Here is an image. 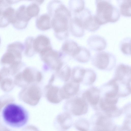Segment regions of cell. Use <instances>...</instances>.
<instances>
[{
	"instance_id": "1",
	"label": "cell",
	"mask_w": 131,
	"mask_h": 131,
	"mask_svg": "<svg viewBox=\"0 0 131 131\" xmlns=\"http://www.w3.org/2000/svg\"><path fill=\"white\" fill-rule=\"evenodd\" d=\"M4 122L10 127L19 128L24 126L27 122L28 113L21 106L11 103L6 105L2 111Z\"/></svg>"
},
{
	"instance_id": "2",
	"label": "cell",
	"mask_w": 131,
	"mask_h": 131,
	"mask_svg": "<svg viewBox=\"0 0 131 131\" xmlns=\"http://www.w3.org/2000/svg\"><path fill=\"white\" fill-rule=\"evenodd\" d=\"M111 0H95L96 20L100 26L108 23H114L119 19V9L113 5Z\"/></svg>"
},
{
	"instance_id": "3",
	"label": "cell",
	"mask_w": 131,
	"mask_h": 131,
	"mask_svg": "<svg viewBox=\"0 0 131 131\" xmlns=\"http://www.w3.org/2000/svg\"><path fill=\"white\" fill-rule=\"evenodd\" d=\"M24 49V45L19 41L8 45L5 53L1 59L0 62L3 67L8 68L19 65L23 62L22 53Z\"/></svg>"
},
{
	"instance_id": "4",
	"label": "cell",
	"mask_w": 131,
	"mask_h": 131,
	"mask_svg": "<svg viewBox=\"0 0 131 131\" xmlns=\"http://www.w3.org/2000/svg\"><path fill=\"white\" fill-rule=\"evenodd\" d=\"M39 54L41 59L44 63L43 67L45 71L51 70L57 72L64 63L62 60L63 57L61 53L53 50L52 47Z\"/></svg>"
},
{
	"instance_id": "5",
	"label": "cell",
	"mask_w": 131,
	"mask_h": 131,
	"mask_svg": "<svg viewBox=\"0 0 131 131\" xmlns=\"http://www.w3.org/2000/svg\"><path fill=\"white\" fill-rule=\"evenodd\" d=\"M93 65L99 70H110L115 66V57L113 54L105 51H100L96 53L92 59Z\"/></svg>"
},
{
	"instance_id": "6",
	"label": "cell",
	"mask_w": 131,
	"mask_h": 131,
	"mask_svg": "<svg viewBox=\"0 0 131 131\" xmlns=\"http://www.w3.org/2000/svg\"><path fill=\"white\" fill-rule=\"evenodd\" d=\"M64 108L66 112L76 116H79L85 113L88 110L87 104L83 99L77 97L67 101Z\"/></svg>"
},
{
	"instance_id": "7",
	"label": "cell",
	"mask_w": 131,
	"mask_h": 131,
	"mask_svg": "<svg viewBox=\"0 0 131 131\" xmlns=\"http://www.w3.org/2000/svg\"><path fill=\"white\" fill-rule=\"evenodd\" d=\"M31 18L28 13L26 6L23 5L15 10L14 17L11 23L16 29L22 30L27 27Z\"/></svg>"
},
{
	"instance_id": "8",
	"label": "cell",
	"mask_w": 131,
	"mask_h": 131,
	"mask_svg": "<svg viewBox=\"0 0 131 131\" xmlns=\"http://www.w3.org/2000/svg\"><path fill=\"white\" fill-rule=\"evenodd\" d=\"M75 15L80 19L84 29L91 32L97 30L101 26L98 23L95 15H92L90 10L85 8L79 13Z\"/></svg>"
},
{
	"instance_id": "9",
	"label": "cell",
	"mask_w": 131,
	"mask_h": 131,
	"mask_svg": "<svg viewBox=\"0 0 131 131\" xmlns=\"http://www.w3.org/2000/svg\"><path fill=\"white\" fill-rule=\"evenodd\" d=\"M15 11L5 0H0V28L5 27L11 23Z\"/></svg>"
},
{
	"instance_id": "10",
	"label": "cell",
	"mask_w": 131,
	"mask_h": 131,
	"mask_svg": "<svg viewBox=\"0 0 131 131\" xmlns=\"http://www.w3.org/2000/svg\"><path fill=\"white\" fill-rule=\"evenodd\" d=\"M25 100L30 105L34 106L39 102L42 96L41 89L37 84H32L25 90Z\"/></svg>"
},
{
	"instance_id": "11",
	"label": "cell",
	"mask_w": 131,
	"mask_h": 131,
	"mask_svg": "<svg viewBox=\"0 0 131 131\" xmlns=\"http://www.w3.org/2000/svg\"><path fill=\"white\" fill-rule=\"evenodd\" d=\"M21 73L24 79L30 84H38L43 78L41 72L32 67H26Z\"/></svg>"
},
{
	"instance_id": "12",
	"label": "cell",
	"mask_w": 131,
	"mask_h": 131,
	"mask_svg": "<svg viewBox=\"0 0 131 131\" xmlns=\"http://www.w3.org/2000/svg\"><path fill=\"white\" fill-rule=\"evenodd\" d=\"M79 83L72 80L65 82L60 89V94L62 100L69 99L76 94L78 92Z\"/></svg>"
},
{
	"instance_id": "13",
	"label": "cell",
	"mask_w": 131,
	"mask_h": 131,
	"mask_svg": "<svg viewBox=\"0 0 131 131\" xmlns=\"http://www.w3.org/2000/svg\"><path fill=\"white\" fill-rule=\"evenodd\" d=\"M53 83H48L45 88V96L50 103L57 104L62 100L60 94V88L53 85Z\"/></svg>"
},
{
	"instance_id": "14",
	"label": "cell",
	"mask_w": 131,
	"mask_h": 131,
	"mask_svg": "<svg viewBox=\"0 0 131 131\" xmlns=\"http://www.w3.org/2000/svg\"><path fill=\"white\" fill-rule=\"evenodd\" d=\"M81 48L75 41L67 40L63 43L60 51L63 57L67 55L73 58L79 52Z\"/></svg>"
},
{
	"instance_id": "15",
	"label": "cell",
	"mask_w": 131,
	"mask_h": 131,
	"mask_svg": "<svg viewBox=\"0 0 131 131\" xmlns=\"http://www.w3.org/2000/svg\"><path fill=\"white\" fill-rule=\"evenodd\" d=\"M33 45L36 52L39 54L52 47L49 38L42 35H39L34 38Z\"/></svg>"
},
{
	"instance_id": "16",
	"label": "cell",
	"mask_w": 131,
	"mask_h": 131,
	"mask_svg": "<svg viewBox=\"0 0 131 131\" xmlns=\"http://www.w3.org/2000/svg\"><path fill=\"white\" fill-rule=\"evenodd\" d=\"M69 29L72 35L75 37H81L84 35V29L81 20L77 16L75 15L70 19Z\"/></svg>"
},
{
	"instance_id": "17",
	"label": "cell",
	"mask_w": 131,
	"mask_h": 131,
	"mask_svg": "<svg viewBox=\"0 0 131 131\" xmlns=\"http://www.w3.org/2000/svg\"><path fill=\"white\" fill-rule=\"evenodd\" d=\"M87 43L92 50L101 51L106 48L107 42L104 38L100 36L94 35L91 36L87 40Z\"/></svg>"
},
{
	"instance_id": "18",
	"label": "cell",
	"mask_w": 131,
	"mask_h": 131,
	"mask_svg": "<svg viewBox=\"0 0 131 131\" xmlns=\"http://www.w3.org/2000/svg\"><path fill=\"white\" fill-rule=\"evenodd\" d=\"M56 124L57 127L62 130H66L71 127L72 119L69 113L66 112L58 115L56 120Z\"/></svg>"
},
{
	"instance_id": "19",
	"label": "cell",
	"mask_w": 131,
	"mask_h": 131,
	"mask_svg": "<svg viewBox=\"0 0 131 131\" xmlns=\"http://www.w3.org/2000/svg\"><path fill=\"white\" fill-rule=\"evenodd\" d=\"M115 75L114 79L117 81L131 79L130 66L123 63L118 64L116 67Z\"/></svg>"
},
{
	"instance_id": "20",
	"label": "cell",
	"mask_w": 131,
	"mask_h": 131,
	"mask_svg": "<svg viewBox=\"0 0 131 131\" xmlns=\"http://www.w3.org/2000/svg\"><path fill=\"white\" fill-rule=\"evenodd\" d=\"M51 17L48 13L42 14L37 17L36 20V26L39 30L44 31L51 28Z\"/></svg>"
},
{
	"instance_id": "21",
	"label": "cell",
	"mask_w": 131,
	"mask_h": 131,
	"mask_svg": "<svg viewBox=\"0 0 131 131\" xmlns=\"http://www.w3.org/2000/svg\"><path fill=\"white\" fill-rule=\"evenodd\" d=\"M119 9L120 14L127 17L131 16V0H116Z\"/></svg>"
},
{
	"instance_id": "22",
	"label": "cell",
	"mask_w": 131,
	"mask_h": 131,
	"mask_svg": "<svg viewBox=\"0 0 131 131\" xmlns=\"http://www.w3.org/2000/svg\"><path fill=\"white\" fill-rule=\"evenodd\" d=\"M86 69L80 66L74 67L71 70V78L72 80L80 83L83 81Z\"/></svg>"
},
{
	"instance_id": "23",
	"label": "cell",
	"mask_w": 131,
	"mask_h": 131,
	"mask_svg": "<svg viewBox=\"0 0 131 131\" xmlns=\"http://www.w3.org/2000/svg\"><path fill=\"white\" fill-rule=\"evenodd\" d=\"M100 92L97 89L92 88L87 91L84 94L88 102L93 105H96L98 102Z\"/></svg>"
},
{
	"instance_id": "24",
	"label": "cell",
	"mask_w": 131,
	"mask_h": 131,
	"mask_svg": "<svg viewBox=\"0 0 131 131\" xmlns=\"http://www.w3.org/2000/svg\"><path fill=\"white\" fill-rule=\"evenodd\" d=\"M71 70L70 67L64 63L61 68L56 72V75L61 80L65 82L71 78Z\"/></svg>"
},
{
	"instance_id": "25",
	"label": "cell",
	"mask_w": 131,
	"mask_h": 131,
	"mask_svg": "<svg viewBox=\"0 0 131 131\" xmlns=\"http://www.w3.org/2000/svg\"><path fill=\"white\" fill-rule=\"evenodd\" d=\"M68 5L70 10L75 15L84 9L85 2L84 0H70Z\"/></svg>"
},
{
	"instance_id": "26",
	"label": "cell",
	"mask_w": 131,
	"mask_h": 131,
	"mask_svg": "<svg viewBox=\"0 0 131 131\" xmlns=\"http://www.w3.org/2000/svg\"><path fill=\"white\" fill-rule=\"evenodd\" d=\"M91 57L89 51L84 47H81L80 51L73 58L80 63H84L89 62Z\"/></svg>"
},
{
	"instance_id": "27",
	"label": "cell",
	"mask_w": 131,
	"mask_h": 131,
	"mask_svg": "<svg viewBox=\"0 0 131 131\" xmlns=\"http://www.w3.org/2000/svg\"><path fill=\"white\" fill-rule=\"evenodd\" d=\"M34 38L28 37L25 39L24 43V54L26 56L31 57L36 53L35 51L33 45Z\"/></svg>"
},
{
	"instance_id": "28",
	"label": "cell",
	"mask_w": 131,
	"mask_h": 131,
	"mask_svg": "<svg viewBox=\"0 0 131 131\" xmlns=\"http://www.w3.org/2000/svg\"><path fill=\"white\" fill-rule=\"evenodd\" d=\"M120 47L121 50L124 54L127 55H130V38H127L123 39L121 42Z\"/></svg>"
},
{
	"instance_id": "29",
	"label": "cell",
	"mask_w": 131,
	"mask_h": 131,
	"mask_svg": "<svg viewBox=\"0 0 131 131\" xmlns=\"http://www.w3.org/2000/svg\"><path fill=\"white\" fill-rule=\"evenodd\" d=\"M26 9L29 15L32 18L38 15L40 12V8L38 4L32 2L26 6Z\"/></svg>"
},
{
	"instance_id": "30",
	"label": "cell",
	"mask_w": 131,
	"mask_h": 131,
	"mask_svg": "<svg viewBox=\"0 0 131 131\" xmlns=\"http://www.w3.org/2000/svg\"><path fill=\"white\" fill-rule=\"evenodd\" d=\"M106 118L104 117L101 116L99 117L98 119L96 125L99 126V128L100 127V129H104V130H105V129H108L107 126H109L110 123L106 121Z\"/></svg>"
},
{
	"instance_id": "31",
	"label": "cell",
	"mask_w": 131,
	"mask_h": 131,
	"mask_svg": "<svg viewBox=\"0 0 131 131\" xmlns=\"http://www.w3.org/2000/svg\"><path fill=\"white\" fill-rule=\"evenodd\" d=\"M6 2L10 6L12 4H15L21 1V0H5Z\"/></svg>"
},
{
	"instance_id": "32",
	"label": "cell",
	"mask_w": 131,
	"mask_h": 131,
	"mask_svg": "<svg viewBox=\"0 0 131 131\" xmlns=\"http://www.w3.org/2000/svg\"><path fill=\"white\" fill-rule=\"evenodd\" d=\"M21 0L32 1L38 5H40L42 4L45 1V0H21Z\"/></svg>"
},
{
	"instance_id": "33",
	"label": "cell",
	"mask_w": 131,
	"mask_h": 131,
	"mask_svg": "<svg viewBox=\"0 0 131 131\" xmlns=\"http://www.w3.org/2000/svg\"><path fill=\"white\" fill-rule=\"evenodd\" d=\"M1 38H0V44H1Z\"/></svg>"
}]
</instances>
